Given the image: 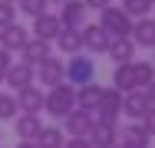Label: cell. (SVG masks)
I'll list each match as a JSON object with an SVG mask.
<instances>
[{
    "label": "cell",
    "instance_id": "1",
    "mask_svg": "<svg viewBox=\"0 0 155 148\" xmlns=\"http://www.w3.org/2000/svg\"><path fill=\"white\" fill-rule=\"evenodd\" d=\"M152 79H155V63H149V59H132V63H122L112 69V89H119L122 95L145 89Z\"/></svg>",
    "mask_w": 155,
    "mask_h": 148
},
{
    "label": "cell",
    "instance_id": "2",
    "mask_svg": "<svg viewBox=\"0 0 155 148\" xmlns=\"http://www.w3.org/2000/svg\"><path fill=\"white\" fill-rule=\"evenodd\" d=\"M73 109H76V89L69 82H60V86H53L43 95V112L53 118H66Z\"/></svg>",
    "mask_w": 155,
    "mask_h": 148
},
{
    "label": "cell",
    "instance_id": "3",
    "mask_svg": "<svg viewBox=\"0 0 155 148\" xmlns=\"http://www.w3.org/2000/svg\"><path fill=\"white\" fill-rule=\"evenodd\" d=\"M132 23H135V20L125 13L122 7H112V3H109L106 10H99V27L106 30L112 40H119V36H132Z\"/></svg>",
    "mask_w": 155,
    "mask_h": 148
},
{
    "label": "cell",
    "instance_id": "4",
    "mask_svg": "<svg viewBox=\"0 0 155 148\" xmlns=\"http://www.w3.org/2000/svg\"><path fill=\"white\" fill-rule=\"evenodd\" d=\"M66 82H69L73 89H79V86H89V82H96V59L83 56V53L69 56V63H66Z\"/></svg>",
    "mask_w": 155,
    "mask_h": 148
},
{
    "label": "cell",
    "instance_id": "5",
    "mask_svg": "<svg viewBox=\"0 0 155 148\" xmlns=\"http://www.w3.org/2000/svg\"><path fill=\"white\" fill-rule=\"evenodd\" d=\"M93 125H96V115H93V112L73 109L69 115L63 118V135H69V138H89Z\"/></svg>",
    "mask_w": 155,
    "mask_h": 148
},
{
    "label": "cell",
    "instance_id": "6",
    "mask_svg": "<svg viewBox=\"0 0 155 148\" xmlns=\"http://www.w3.org/2000/svg\"><path fill=\"white\" fill-rule=\"evenodd\" d=\"M36 82H40V86H46V89L66 82V63L56 59V56H46L40 66H36Z\"/></svg>",
    "mask_w": 155,
    "mask_h": 148
},
{
    "label": "cell",
    "instance_id": "7",
    "mask_svg": "<svg viewBox=\"0 0 155 148\" xmlns=\"http://www.w3.org/2000/svg\"><path fill=\"white\" fill-rule=\"evenodd\" d=\"M122 115V92L119 89H102L99 95V105H96V118H106V122H119Z\"/></svg>",
    "mask_w": 155,
    "mask_h": 148
},
{
    "label": "cell",
    "instance_id": "8",
    "mask_svg": "<svg viewBox=\"0 0 155 148\" xmlns=\"http://www.w3.org/2000/svg\"><path fill=\"white\" fill-rule=\"evenodd\" d=\"M89 145L93 148H116L119 145V125L106 122V118H96L93 132H89Z\"/></svg>",
    "mask_w": 155,
    "mask_h": 148
},
{
    "label": "cell",
    "instance_id": "9",
    "mask_svg": "<svg viewBox=\"0 0 155 148\" xmlns=\"http://www.w3.org/2000/svg\"><path fill=\"white\" fill-rule=\"evenodd\" d=\"M33 40H43V43H53L56 36L63 33V23L56 13H40V17H33Z\"/></svg>",
    "mask_w": 155,
    "mask_h": 148
},
{
    "label": "cell",
    "instance_id": "10",
    "mask_svg": "<svg viewBox=\"0 0 155 148\" xmlns=\"http://www.w3.org/2000/svg\"><path fill=\"white\" fill-rule=\"evenodd\" d=\"M79 36H83V50H89V53H106L109 43H112V36L99 27V23H83Z\"/></svg>",
    "mask_w": 155,
    "mask_h": 148
},
{
    "label": "cell",
    "instance_id": "11",
    "mask_svg": "<svg viewBox=\"0 0 155 148\" xmlns=\"http://www.w3.org/2000/svg\"><path fill=\"white\" fill-rule=\"evenodd\" d=\"M13 99H17V112H20V115H40V112H43V89L40 86L20 89Z\"/></svg>",
    "mask_w": 155,
    "mask_h": 148
},
{
    "label": "cell",
    "instance_id": "12",
    "mask_svg": "<svg viewBox=\"0 0 155 148\" xmlns=\"http://www.w3.org/2000/svg\"><path fill=\"white\" fill-rule=\"evenodd\" d=\"M30 40H33L30 30H23L20 23H10V27L0 30V50H7V53H20Z\"/></svg>",
    "mask_w": 155,
    "mask_h": 148
},
{
    "label": "cell",
    "instance_id": "13",
    "mask_svg": "<svg viewBox=\"0 0 155 148\" xmlns=\"http://www.w3.org/2000/svg\"><path fill=\"white\" fill-rule=\"evenodd\" d=\"M3 82H7V86H13L17 92H20V89H27V86H33V82H36V69H33V66H27L23 59H17V63H10V69H7Z\"/></svg>",
    "mask_w": 155,
    "mask_h": 148
},
{
    "label": "cell",
    "instance_id": "14",
    "mask_svg": "<svg viewBox=\"0 0 155 148\" xmlns=\"http://www.w3.org/2000/svg\"><path fill=\"white\" fill-rule=\"evenodd\" d=\"M152 109V102H149V95L142 92V89H135V92H129L122 95V115L132 118V122H142V115Z\"/></svg>",
    "mask_w": 155,
    "mask_h": 148
},
{
    "label": "cell",
    "instance_id": "15",
    "mask_svg": "<svg viewBox=\"0 0 155 148\" xmlns=\"http://www.w3.org/2000/svg\"><path fill=\"white\" fill-rule=\"evenodd\" d=\"M60 17L63 30H83V20H86V3L83 0H66L63 10L56 13Z\"/></svg>",
    "mask_w": 155,
    "mask_h": 148
},
{
    "label": "cell",
    "instance_id": "16",
    "mask_svg": "<svg viewBox=\"0 0 155 148\" xmlns=\"http://www.w3.org/2000/svg\"><path fill=\"white\" fill-rule=\"evenodd\" d=\"M119 145L122 148H149V132L139 122H129L119 128Z\"/></svg>",
    "mask_w": 155,
    "mask_h": 148
},
{
    "label": "cell",
    "instance_id": "17",
    "mask_svg": "<svg viewBox=\"0 0 155 148\" xmlns=\"http://www.w3.org/2000/svg\"><path fill=\"white\" fill-rule=\"evenodd\" d=\"M13 128H17L20 142H36L40 132H43V122H40V115H17L13 118Z\"/></svg>",
    "mask_w": 155,
    "mask_h": 148
},
{
    "label": "cell",
    "instance_id": "18",
    "mask_svg": "<svg viewBox=\"0 0 155 148\" xmlns=\"http://www.w3.org/2000/svg\"><path fill=\"white\" fill-rule=\"evenodd\" d=\"M135 46H152L155 50V17H142L132 23V36H129Z\"/></svg>",
    "mask_w": 155,
    "mask_h": 148
},
{
    "label": "cell",
    "instance_id": "19",
    "mask_svg": "<svg viewBox=\"0 0 155 148\" xmlns=\"http://www.w3.org/2000/svg\"><path fill=\"white\" fill-rule=\"evenodd\" d=\"M46 56H53V50H50V43H43V40H30V43L20 50V59H23L27 66H33V69H36Z\"/></svg>",
    "mask_w": 155,
    "mask_h": 148
},
{
    "label": "cell",
    "instance_id": "20",
    "mask_svg": "<svg viewBox=\"0 0 155 148\" xmlns=\"http://www.w3.org/2000/svg\"><path fill=\"white\" fill-rule=\"evenodd\" d=\"M106 53H109V59H112L116 66H122V63H132V59H135V43H132L129 36H119V40L109 43Z\"/></svg>",
    "mask_w": 155,
    "mask_h": 148
},
{
    "label": "cell",
    "instance_id": "21",
    "mask_svg": "<svg viewBox=\"0 0 155 148\" xmlns=\"http://www.w3.org/2000/svg\"><path fill=\"white\" fill-rule=\"evenodd\" d=\"M99 95H102V86H96V82H89V86H79V89H76V109L93 112V115H96Z\"/></svg>",
    "mask_w": 155,
    "mask_h": 148
},
{
    "label": "cell",
    "instance_id": "22",
    "mask_svg": "<svg viewBox=\"0 0 155 148\" xmlns=\"http://www.w3.org/2000/svg\"><path fill=\"white\" fill-rule=\"evenodd\" d=\"M56 46H60V53H66V56L83 53V36H79V30H63L60 36H56Z\"/></svg>",
    "mask_w": 155,
    "mask_h": 148
},
{
    "label": "cell",
    "instance_id": "23",
    "mask_svg": "<svg viewBox=\"0 0 155 148\" xmlns=\"http://www.w3.org/2000/svg\"><path fill=\"white\" fill-rule=\"evenodd\" d=\"M33 145L36 148H63L66 145V135H63V128H56V125H43V132H40V138Z\"/></svg>",
    "mask_w": 155,
    "mask_h": 148
},
{
    "label": "cell",
    "instance_id": "24",
    "mask_svg": "<svg viewBox=\"0 0 155 148\" xmlns=\"http://www.w3.org/2000/svg\"><path fill=\"white\" fill-rule=\"evenodd\" d=\"M155 7V0H122V10L132 17V20H142L149 17V10Z\"/></svg>",
    "mask_w": 155,
    "mask_h": 148
},
{
    "label": "cell",
    "instance_id": "25",
    "mask_svg": "<svg viewBox=\"0 0 155 148\" xmlns=\"http://www.w3.org/2000/svg\"><path fill=\"white\" fill-rule=\"evenodd\" d=\"M17 10L27 17H40V13H46V0H17Z\"/></svg>",
    "mask_w": 155,
    "mask_h": 148
},
{
    "label": "cell",
    "instance_id": "26",
    "mask_svg": "<svg viewBox=\"0 0 155 148\" xmlns=\"http://www.w3.org/2000/svg\"><path fill=\"white\" fill-rule=\"evenodd\" d=\"M0 118H3V122L17 118V99L7 95V92H0Z\"/></svg>",
    "mask_w": 155,
    "mask_h": 148
},
{
    "label": "cell",
    "instance_id": "27",
    "mask_svg": "<svg viewBox=\"0 0 155 148\" xmlns=\"http://www.w3.org/2000/svg\"><path fill=\"white\" fill-rule=\"evenodd\" d=\"M10 23H17V7L0 0V30H3V27H10Z\"/></svg>",
    "mask_w": 155,
    "mask_h": 148
},
{
    "label": "cell",
    "instance_id": "28",
    "mask_svg": "<svg viewBox=\"0 0 155 148\" xmlns=\"http://www.w3.org/2000/svg\"><path fill=\"white\" fill-rule=\"evenodd\" d=\"M139 125L149 132V138H155V105L149 109V112H145V115H142V122H139Z\"/></svg>",
    "mask_w": 155,
    "mask_h": 148
},
{
    "label": "cell",
    "instance_id": "29",
    "mask_svg": "<svg viewBox=\"0 0 155 148\" xmlns=\"http://www.w3.org/2000/svg\"><path fill=\"white\" fill-rule=\"evenodd\" d=\"M10 63H13V53L0 50V82H3V76H7V69H10Z\"/></svg>",
    "mask_w": 155,
    "mask_h": 148
},
{
    "label": "cell",
    "instance_id": "30",
    "mask_svg": "<svg viewBox=\"0 0 155 148\" xmlns=\"http://www.w3.org/2000/svg\"><path fill=\"white\" fill-rule=\"evenodd\" d=\"M63 148H93V145H89V138H66Z\"/></svg>",
    "mask_w": 155,
    "mask_h": 148
},
{
    "label": "cell",
    "instance_id": "31",
    "mask_svg": "<svg viewBox=\"0 0 155 148\" xmlns=\"http://www.w3.org/2000/svg\"><path fill=\"white\" fill-rule=\"evenodd\" d=\"M83 3H86V10H106L112 0H83Z\"/></svg>",
    "mask_w": 155,
    "mask_h": 148
},
{
    "label": "cell",
    "instance_id": "32",
    "mask_svg": "<svg viewBox=\"0 0 155 148\" xmlns=\"http://www.w3.org/2000/svg\"><path fill=\"white\" fill-rule=\"evenodd\" d=\"M142 92L149 95V102H152V105H155V79H152V82H149V86H145V89H142Z\"/></svg>",
    "mask_w": 155,
    "mask_h": 148
},
{
    "label": "cell",
    "instance_id": "33",
    "mask_svg": "<svg viewBox=\"0 0 155 148\" xmlns=\"http://www.w3.org/2000/svg\"><path fill=\"white\" fill-rule=\"evenodd\" d=\"M17 148H36L33 142H17Z\"/></svg>",
    "mask_w": 155,
    "mask_h": 148
},
{
    "label": "cell",
    "instance_id": "34",
    "mask_svg": "<svg viewBox=\"0 0 155 148\" xmlns=\"http://www.w3.org/2000/svg\"><path fill=\"white\" fill-rule=\"evenodd\" d=\"M46 3H66V0H46Z\"/></svg>",
    "mask_w": 155,
    "mask_h": 148
},
{
    "label": "cell",
    "instance_id": "35",
    "mask_svg": "<svg viewBox=\"0 0 155 148\" xmlns=\"http://www.w3.org/2000/svg\"><path fill=\"white\" fill-rule=\"evenodd\" d=\"M3 3H13V0H3Z\"/></svg>",
    "mask_w": 155,
    "mask_h": 148
},
{
    "label": "cell",
    "instance_id": "36",
    "mask_svg": "<svg viewBox=\"0 0 155 148\" xmlns=\"http://www.w3.org/2000/svg\"><path fill=\"white\" fill-rule=\"evenodd\" d=\"M116 148H122V145H116Z\"/></svg>",
    "mask_w": 155,
    "mask_h": 148
}]
</instances>
